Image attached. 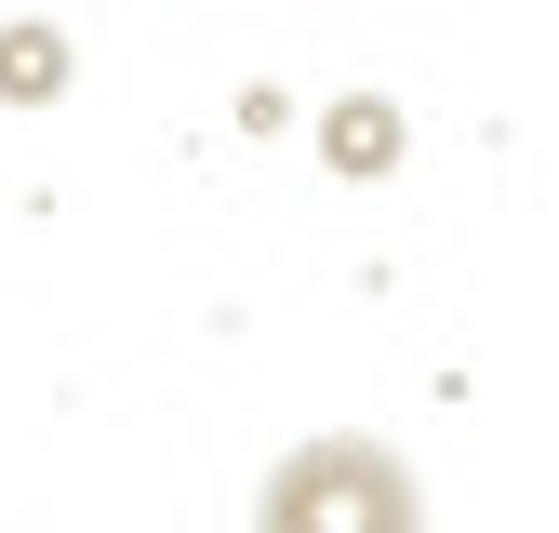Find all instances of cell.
I'll return each mask as SVG.
<instances>
[{"instance_id": "obj_1", "label": "cell", "mask_w": 559, "mask_h": 533, "mask_svg": "<svg viewBox=\"0 0 559 533\" xmlns=\"http://www.w3.org/2000/svg\"><path fill=\"white\" fill-rule=\"evenodd\" d=\"M253 533H427V481L386 440L320 427V440H294L253 481Z\"/></svg>"}, {"instance_id": "obj_2", "label": "cell", "mask_w": 559, "mask_h": 533, "mask_svg": "<svg viewBox=\"0 0 559 533\" xmlns=\"http://www.w3.org/2000/svg\"><path fill=\"white\" fill-rule=\"evenodd\" d=\"M53 81H67V40H53V27H0V94H14V107H40Z\"/></svg>"}, {"instance_id": "obj_3", "label": "cell", "mask_w": 559, "mask_h": 533, "mask_svg": "<svg viewBox=\"0 0 559 533\" xmlns=\"http://www.w3.org/2000/svg\"><path fill=\"white\" fill-rule=\"evenodd\" d=\"M333 161H346V174H373V161H386V107H373V94H346V120H333Z\"/></svg>"}]
</instances>
